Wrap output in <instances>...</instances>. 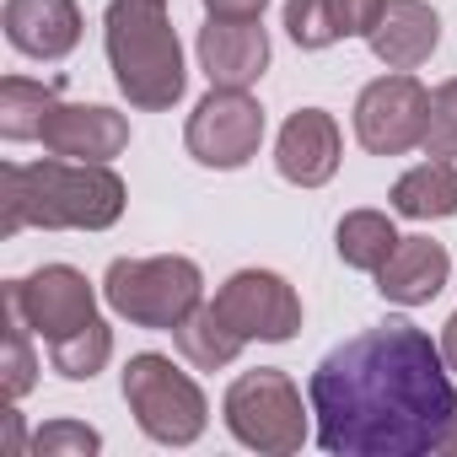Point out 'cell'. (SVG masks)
<instances>
[{"label": "cell", "instance_id": "cell-1", "mask_svg": "<svg viewBox=\"0 0 457 457\" xmlns=\"http://www.w3.org/2000/svg\"><path fill=\"white\" fill-rule=\"evenodd\" d=\"M318 446L334 457H425L457 414L441 339L387 318L334 345L307 377Z\"/></svg>", "mask_w": 457, "mask_h": 457}, {"label": "cell", "instance_id": "cell-2", "mask_svg": "<svg viewBox=\"0 0 457 457\" xmlns=\"http://www.w3.org/2000/svg\"><path fill=\"white\" fill-rule=\"evenodd\" d=\"M124 215V178L108 162H6L0 167V237L28 226L44 232H108Z\"/></svg>", "mask_w": 457, "mask_h": 457}, {"label": "cell", "instance_id": "cell-3", "mask_svg": "<svg viewBox=\"0 0 457 457\" xmlns=\"http://www.w3.org/2000/svg\"><path fill=\"white\" fill-rule=\"evenodd\" d=\"M103 44L129 108L162 113L183 97L188 71H183V44H178L167 0H113L103 17Z\"/></svg>", "mask_w": 457, "mask_h": 457}, {"label": "cell", "instance_id": "cell-4", "mask_svg": "<svg viewBox=\"0 0 457 457\" xmlns=\"http://www.w3.org/2000/svg\"><path fill=\"white\" fill-rule=\"evenodd\" d=\"M103 296L108 307L135 323V328H162L172 334L199 302H204V275L194 259L183 253H162V259H113L103 275Z\"/></svg>", "mask_w": 457, "mask_h": 457}, {"label": "cell", "instance_id": "cell-5", "mask_svg": "<svg viewBox=\"0 0 457 457\" xmlns=\"http://www.w3.org/2000/svg\"><path fill=\"white\" fill-rule=\"evenodd\" d=\"M124 403H129L135 425L162 446H194L204 436V420H210V403H204L199 382L188 371H178L172 355H156V350L129 355Z\"/></svg>", "mask_w": 457, "mask_h": 457}, {"label": "cell", "instance_id": "cell-6", "mask_svg": "<svg viewBox=\"0 0 457 457\" xmlns=\"http://www.w3.org/2000/svg\"><path fill=\"white\" fill-rule=\"evenodd\" d=\"M307 409H302V387L286 371H275V366L243 371L232 387H226V398H220L226 430H232L243 446L275 452V457L302 452V441H307Z\"/></svg>", "mask_w": 457, "mask_h": 457}, {"label": "cell", "instance_id": "cell-7", "mask_svg": "<svg viewBox=\"0 0 457 457\" xmlns=\"http://www.w3.org/2000/svg\"><path fill=\"white\" fill-rule=\"evenodd\" d=\"M183 145L199 167L237 172L264 145V108L237 87H210V97H199V108L188 113Z\"/></svg>", "mask_w": 457, "mask_h": 457}, {"label": "cell", "instance_id": "cell-8", "mask_svg": "<svg viewBox=\"0 0 457 457\" xmlns=\"http://www.w3.org/2000/svg\"><path fill=\"white\" fill-rule=\"evenodd\" d=\"M425 124H430V92L409 71L377 76L355 97V140L371 156H403L425 145Z\"/></svg>", "mask_w": 457, "mask_h": 457}, {"label": "cell", "instance_id": "cell-9", "mask_svg": "<svg viewBox=\"0 0 457 457\" xmlns=\"http://www.w3.org/2000/svg\"><path fill=\"white\" fill-rule=\"evenodd\" d=\"M215 312L243 339H259V345H286L302 328V296L275 270H237L215 291Z\"/></svg>", "mask_w": 457, "mask_h": 457}, {"label": "cell", "instance_id": "cell-10", "mask_svg": "<svg viewBox=\"0 0 457 457\" xmlns=\"http://www.w3.org/2000/svg\"><path fill=\"white\" fill-rule=\"evenodd\" d=\"M6 307L22 312V323H28L44 345L65 339V334H76L81 323L97 318V296H92L87 275L71 270V264H44V270H33L28 280H12V286H6Z\"/></svg>", "mask_w": 457, "mask_h": 457}, {"label": "cell", "instance_id": "cell-11", "mask_svg": "<svg viewBox=\"0 0 457 457\" xmlns=\"http://www.w3.org/2000/svg\"><path fill=\"white\" fill-rule=\"evenodd\" d=\"M339 156H345V140H339L334 113L323 108H296L275 140V167L296 188H323L339 172Z\"/></svg>", "mask_w": 457, "mask_h": 457}, {"label": "cell", "instance_id": "cell-12", "mask_svg": "<svg viewBox=\"0 0 457 457\" xmlns=\"http://www.w3.org/2000/svg\"><path fill=\"white\" fill-rule=\"evenodd\" d=\"M38 140L49 156H65V162H113L129 145V119L103 103H60Z\"/></svg>", "mask_w": 457, "mask_h": 457}, {"label": "cell", "instance_id": "cell-13", "mask_svg": "<svg viewBox=\"0 0 457 457\" xmlns=\"http://www.w3.org/2000/svg\"><path fill=\"white\" fill-rule=\"evenodd\" d=\"M199 71L210 76V87H259V76L270 71V33L259 22H220L210 17L199 28Z\"/></svg>", "mask_w": 457, "mask_h": 457}, {"label": "cell", "instance_id": "cell-14", "mask_svg": "<svg viewBox=\"0 0 457 457\" xmlns=\"http://www.w3.org/2000/svg\"><path fill=\"white\" fill-rule=\"evenodd\" d=\"M0 28H6V44L28 60H65L81 44V6L76 0H6Z\"/></svg>", "mask_w": 457, "mask_h": 457}, {"label": "cell", "instance_id": "cell-15", "mask_svg": "<svg viewBox=\"0 0 457 457\" xmlns=\"http://www.w3.org/2000/svg\"><path fill=\"white\" fill-rule=\"evenodd\" d=\"M371 54L387 65V71H414L436 54L441 44V17L425 6V0H387L377 28L366 33Z\"/></svg>", "mask_w": 457, "mask_h": 457}, {"label": "cell", "instance_id": "cell-16", "mask_svg": "<svg viewBox=\"0 0 457 457\" xmlns=\"http://www.w3.org/2000/svg\"><path fill=\"white\" fill-rule=\"evenodd\" d=\"M446 275H452V259H446L441 243H430V237H398L393 259L377 270V291L393 307H425V302L441 296Z\"/></svg>", "mask_w": 457, "mask_h": 457}, {"label": "cell", "instance_id": "cell-17", "mask_svg": "<svg viewBox=\"0 0 457 457\" xmlns=\"http://www.w3.org/2000/svg\"><path fill=\"white\" fill-rule=\"evenodd\" d=\"M387 0H286V33L296 49H328L339 38H366Z\"/></svg>", "mask_w": 457, "mask_h": 457}, {"label": "cell", "instance_id": "cell-18", "mask_svg": "<svg viewBox=\"0 0 457 457\" xmlns=\"http://www.w3.org/2000/svg\"><path fill=\"white\" fill-rule=\"evenodd\" d=\"M387 199L409 220H446V215H457V162L452 156H430V162L409 167L393 183Z\"/></svg>", "mask_w": 457, "mask_h": 457}, {"label": "cell", "instance_id": "cell-19", "mask_svg": "<svg viewBox=\"0 0 457 457\" xmlns=\"http://www.w3.org/2000/svg\"><path fill=\"white\" fill-rule=\"evenodd\" d=\"M172 345H178V355H183L194 371H220V366H232V361L243 355L248 339L215 312V302H199V307L172 328Z\"/></svg>", "mask_w": 457, "mask_h": 457}, {"label": "cell", "instance_id": "cell-20", "mask_svg": "<svg viewBox=\"0 0 457 457\" xmlns=\"http://www.w3.org/2000/svg\"><path fill=\"white\" fill-rule=\"evenodd\" d=\"M54 108H60V87L54 81H28V76L0 81V135H6L12 145L38 140Z\"/></svg>", "mask_w": 457, "mask_h": 457}, {"label": "cell", "instance_id": "cell-21", "mask_svg": "<svg viewBox=\"0 0 457 457\" xmlns=\"http://www.w3.org/2000/svg\"><path fill=\"white\" fill-rule=\"evenodd\" d=\"M334 248H339V259H345L350 270L377 275V270L393 259L398 232H393V220H387L382 210H350V215L339 220V232H334Z\"/></svg>", "mask_w": 457, "mask_h": 457}, {"label": "cell", "instance_id": "cell-22", "mask_svg": "<svg viewBox=\"0 0 457 457\" xmlns=\"http://www.w3.org/2000/svg\"><path fill=\"white\" fill-rule=\"evenodd\" d=\"M108 355H113V328H108L103 318H92V323H81L76 334H65V339L49 345V361H54V371H60L65 382H92V377L108 366Z\"/></svg>", "mask_w": 457, "mask_h": 457}, {"label": "cell", "instance_id": "cell-23", "mask_svg": "<svg viewBox=\"0 0 457 457\" xmlns=\"http://www.w3.org/2000/svg\"><path fill=\"white\" fill-rule=\"evenodd\" d=\"M33 328L22 323V312L6 307V355H0V387H6V398H28L33 382H38V355H33Z\"/></svg>", "mask_w": 457, "mask_h": 457}, {"label": "cell", "instance_id": "cell-24", "mask_svg": "<svg viewBox=\"0 0 457 457\" xmlns=\"http://www.w3.org/2000/svg\"><path fill=\"white\" fill-rule=\"evenodd\" d=\"M97 446H103V436L81 420H49L33 436V457H92Z\"/></svg>", "mask_w": 457, "mask_h": 457}, {"label": "cell", "instance_id": "cell-25", "mask_svg": "<svg viewBox=\"0 0 457 457\" xmlns=\"http://www.w3.org/2000/svg\"><path fill=\"white\" fill-rule=\"evenodd\" d=\"M430 156H457V76L430 92V124H425Z\"/></svg>", "mask_w": 457, "mask_h": 457}, {"label": "cell", "instance_id": "cell-26", "mask_svg": "<svg viewBox=\"0 0 457 457\" xmlns=\"http://www.w3.org/2000/svg\"><path fill=\"white\" fill-rule=\"evenodd\" d=\"M270 0H204V12L220 22H259Z\"/></svg>", "mask_w": 457, "mask_h": 457}, {"label": "cell", "instance_id": "cell-27", "mask_svg": "<svg viewBox=\"0 0 457 457\" xmlns=\"http://www.w3.org/2000/svg\"><path fill=\"white\" fill-rule=\"evenodd\" d=\"M441 355H446V366L457 371V312L446 318V328H441Z\"/></svg>", "mask_w": 457, "mask_h": 457}, {"label": "cell", "instance_id": "cell-28", "mask_svg": "<svg viewBox=\"0 0 457 457\" xmlns=\"http://www.w3.org/2000/svg\"><path fill=\"white\" fill-rule=\"evenodd\" d=\"M0 420H6V436H12V452H17V446H22V420H17V409H6Z\"/></svg>", "mask_w": 457, "mask_h": 457}, {"label": "cell", "instance_id": "cell-29", "mask_svg": "<svg viewBox=\"0 0 457 457\" xmlns=\"http://www.w3.org/2000/svg\"><path fill=\"white\" fill-rule=\"evenodd\" d=\"M441 457H457V414H452V425H446V436H441Z\"/></svg>", "mask_w": 457, "mask_h": 457}]
</instances>
